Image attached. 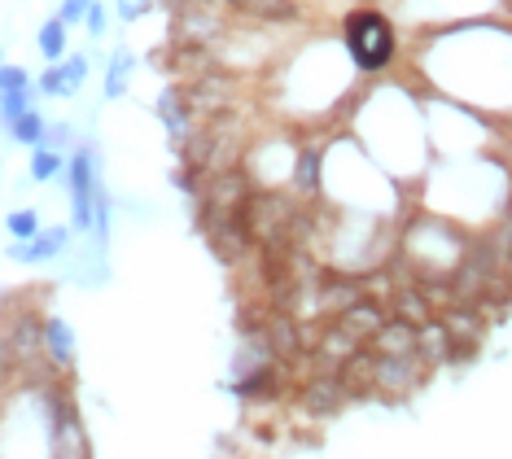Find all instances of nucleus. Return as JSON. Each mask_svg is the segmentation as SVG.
I'll return each mask as SVG.
<instances>
[{
  "label": "nucleus",
  "mask_w": 512,
  "mask_h": 459,
  "mask_svg": "<svg viewBox=\"0 0 512 459\" xmlns=\"http://www.w3.org/2000/svg\"><path fill=\"white\" fill-rule=\"evenodd\" d=\"M342 44H346V53H351V62L359 70H368V75L386 70L394 62V53H399L394 27L386 22V14H377V9H355V14H346Z\"/></svg>",
  "instance_id": "obj_1"
},
{
  "label": "nucleus",
  "mask_w": 512,
  "mask_h": 459,
  "mask_svg": "<svg viewBox=\"0 0 512 459\" xmlns=\"http://www.w3.org/2000/svg\"><path fill=\"white\" fill-rule=\"evenodd\" d=\"M66 188H71V219L79 232H97V193H101V180H97V149L92 145H79L66 162Z\"/></svg>",
  "instance_id": "obj_2"
},
{
  "label": "nucleus",
  "mask_w": 512,
  "mask_h": 459,
  "mask_svg": "<svg viewBox=\"0 0 512 459\" xmlns=\"http://www.w3.org/2000/svg\"><path fill=\"white\" fill-rule=\"evenodd\" d=\"M36 84L40 79H31L22 66H5L0 70V97H5V127L18 119V114H27L31 105H36Z\"/></svg>",
  "instance_id": "obj_3"
},
{
  "label": "nucleus",
  "mask_w": 512,
  "mask_h": 459,
  "mask_svg": "<svg viewBox=\"0 0 512 459\" xmlns=\"http://www.w3.org/2000/svg\"><path fill=\"white\" fill-rule=\"evenodd\" d=\"M421 355H377V390L386 394H407L416 381H421Z\"/></svg>",
  "instance_id": "obj_4"
},
{
  "label": "nucleus",
  "mask_w": 512,
  "mask_h": 459,
  "mask_svg": "<svg viewBox=\"0 0 512 459\" xmlns=\"http://www.w3.org/2000/svg\"><path fill=\"white\" fill-rule=\"evenodd\" d=\"M189 92H180V88H162V97H158V119L162 127H167V136H171V145H184L193 132V110H189Z\"/></svg>",
  "instance_id": "obj_5"
},
{
  "label": "nucleus",
  "mask_w": 512,
  "mask_h": 459,
  "mask_svg": "<svg viewBox=\"0 0 512 459\" xmlns=\"http://www.w3.org/2000/svg\"><path fill=\"white\" fill-rule=\"evenodd\" d=\"M372 350L377 355H421V328H416L412 320H386V328H381L377 337H372Z\"/></svg>",
  "instance_id": "obj_6"
},
{
  "label": "nucleus",
  "mask_w": 512,
  "mask_h": 459,
  "mask_svg": "<svg viewBox=\"0 0 512 459\" xmlns=\"http://www.w3.org/2000/svg\"><path fill=\"white\" fill-rule=\"evenodd\" d=\"M66 241H71V232H66V228H49V232H40V237L14 245V250H9V258H18V263H44V258L62 254Z\"/></svg>",
  "instance_id": "obj_7"
},
{
  "label": "nucleus",
  "mask_w": 512,
  "mask_h": 459,
  "mask_svg": "<svg viewBox=\"0 0 512 459\" xmlns=\"http://www.w3.org/2000/svg\"><path fill=\"white\" fill-rule=\"evenodd\" d=\"M346 328H355L359 337H377L381 328H386V311L377 306V298H359V302H351L342 315H337Z\"/></svg>",
  "instance_id": "obj_8"
},
{
  "label": "nucleus",
  "mask_w": 512,
  "mask_h": 459,
  "mask_svg": "<svg viewBox=\"0 0 512 459\" xmlns=\"http://www.w3.org/2000/svg\"><path fill=\"white\" fill-rule=\"evenodd\" d=\"M44 346H49V355L57 368H71L75 363V333H71V324L66 320H49L44 324Z\"/></svg>",
  "instance_id": "obj_9"
},
{
  "label": "nucleus",
  "mask_w": 512,
  "mask_h": 459,
  "mask_svg": "<svg viewBox=\"0 0 512 459\" xmlns=\"http://www.w3.org/2000/svg\"><path fill=\"white\" fill-rule=\"evenodd\" d=\"M132 70H136V57H132V49H114V57H110V70H106V101H119V97H127V84H132Z\"/></svg>",
  "instance_id": "obj_10"
},
{
  "label": "nucleus",
  "mask_w": 512,
  "mask_h": 459,
  "mask_svg": "<svg viewBox=\"0 0 512 459\" xmlns=\"http://www.w3.org/2000/svg\"><path fill=\"white\" fill-rule=\"evenodd\" d=\"M36 44H40L44 62L57 66V62H62V53H66V22L62 18H44L40 31H36Z\"/></svg>",
  "instance_id": "obj_11"
},
{
  "label": "nucleus",
  "mask_w": 512,
  "mask_h": 459,
  "mask_svg": "<svg viewBox=\"0 0 512 459\" xmlns=\"http://www.w3.org/2000/svg\"><path fill=\"white\" fill-rule=\"evenodd\" d=\"M9 136L18 140V145H31V149H40L44 145V136H49V123H44V114L31 105L27 114H18L14 123H9Z\"/></svg>",
  "instance_id": "obj_12"
},
{
  "label": "nucleus",
  "mask_w": 512,
  "mask_h": 459,
  "mask_svg": "<svg viewBox=\"0 0 512 459\" xmlns=\"http://www.w3.org/2000/svg\"><path fill=\"white\" fill-rule=\"evenodd\" d=\"M294 188L302 197L320 193V149H302L294 162Z\"/></svg>",
  "instance_id": "obj_13"
},
{
  "label": "nucleus",
  "mask_w": 512,
  "mask_h": 459,
  "mask_svg": "<svg viewBox=\"0 0 512 459\" xmlns=\"http://www.w3.org/2000/svg\"><path fill=\"white\" fill-rule=\"evenodd\" d=\"M237 9L250 18H263V22H294L298 18V9L289 5V0H237Z\"/></svg>",
  "instance_id": "obj_14"
},
{
  "label": "nucleus",
  "mask_w": 512,
  "mask_h": 459,
  "mask_svg": "<svg viewBox=\"0 0 512 459\" xmlns=\"http://www.w3.org/2000/svg\"><path fill=\"white\" fill-rule=\"evenodd\" d=\"M66 162H71V158H62V149L40 145L36 153H31V180H40V184L57 180V175H66Z\"/></svg>",
  "instance_id": "obj_15"
},
{
  "label": "nucleus",
  "mask_w": 512,
  "mask_h": 459,
  "mask_svg": "<svg viewBox=\"0 0 512 459\" xmlns=\"http://www.w3.org/2000/svg\"><path fill=\"white\" fill-rule=\"evenodd\" d=\"M5 228L14 241H31V237H40V215L36 210H14V215L5 219Z\"/></svg>",
  "instance_id": "obj_16"
},
{
  "label": "nucleus",
  "mask_w": 512,
  "mask_h": 459,
  "mask_svg": "<svg viewBox=\"0 0 512 459\" xmlns=\"http://www.w3.org/2000/svg\"><path fill=\"white\" fill-rule=\"evenodd\" d=\"M84 79H88V62H84V57H66V62H62V97H75V92L84 88Z\"/></svg>",
  "instance_id": "obj_17"
},
{
  "label": "nucleus",
  "mask_w": 512,
  "mask_h": 459,
  "mask_svg": "<svg viewBox=\"0 0 512 459\" xmlns=\"http://www.w3.org/2000/svg\"><path fill=\"white\" fill-rule=\"evenodd\" d=\"M114 9H119L123 22H141L149 9H154V0H114Z\"/></svg>",
  "instance_id": "obj_18"
},
{
  "label": "nucleus",
  "mask_w": 512,
  "mask_h": 459,
  "mask_svg": "<svg viewBox=\"0 0 512 459\" xmlns=\"http://www.w3.org/2000/svg\"><path fill=\"white\" fill-rule=\"evenodd\" d=\"M84 27H88V35H92V40H101V35H106V27H110V14H106V5H101V0H97V5L88 9Z\"/></svg>",
  "instance_id": "obj_19"
},
{
  "label": "nucleus",
  "mask_w": 512,
  "mask_h": 459,
  "mask_svg": "<svg viewBox=\"0 0 512 459\" xmlns=\"http://www.w3.org/2000/svg\"><path fill=\"white\" fill-rule=\"evenodd\" d=\"M92 5H97V0H62V14H57V18L71 27V22H84V18H88Z\"/></svg>",
  "instance_id": "obj_20"
},
{
  "label": "nucleus",
  "mask_w": 512,
  "mask_h": 459,
  "mask_svg": "<svg viewBox=\"0 0 512 459\" xmlns=\"http://www.w3.org/2000/svg\"><path fill=\"white\" fill-rule=\"evenodd\" d=\"M40 92L44 97H62V66H49L40 75Z\"/></svg>",
  "instance_id": "obj_21"
},
{
  "label": "nucleus",
  "mask_w": 512,
  "mask_h": 459,
  "mask_svg": "<svg viewBox=\"0 0 512 459\" xmlns=\"http://www.w3.org/2000/svg\"><path fill=\"white\" fill-rule=\"evenodd\" d=\"M44 145H49V149H66V145H71V127H66V123H49Z\"/></svg>",
  "instance_id": "obj_22"
}]
</instances>
